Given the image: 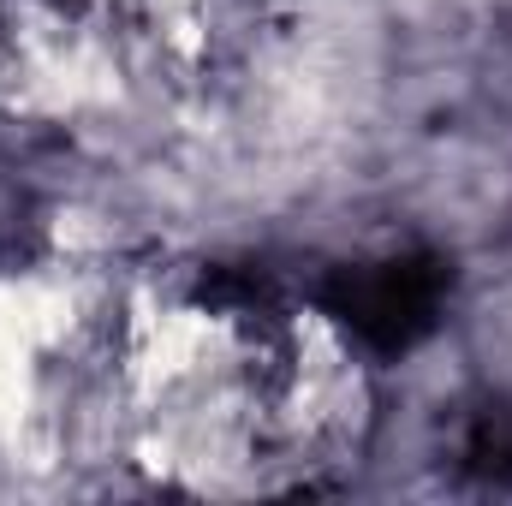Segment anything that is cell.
Here are the masks:
<instances>
[{"label": "cell", "instance_id": "obj_2", "mask_svg": "<svg viewBox=\"0 0 512 506\" xmlns=\"http://www.w3.org/2000/svg\"><path fill=\"white\" fill-rule=\"evenodd\" d=\"M465 459L489 477H512V411H483L471 423V441H465Z\"/></svg>", "mask_w": 512, "mask_h": 506}, {"label": "cell", "instance_id": "obj_3", "mask_svg": "<svg viewBox=\"0 0 512 506\" xmlns=\"http://www.w3.org/2000/svg\"><path fill=\"white\" fill-rule=\"evenodd\" d=\"M203 298L227 304V310H262L274 292H268V280L256 268H215V274H203Z\"/></svg>", "mask_w": 512, "mask_h": 506}, {"label": "cell", "instance_id": "obj_1", "mask_svg": "<svg viewBox=\"0 0 512 506\" xmlns=\"http://www.w3.org/2000/svg\"><path fill=\"white\" fill-rule=\"evenodd\" d=\"M441 292H447V262L429 251L417 256H393L376 268H346L322 286V310L352 328L370 352L399 358L411 352L429 328H435V310H441Z\"/></svg>", "mask_w": 512, "mask_h": 506}]
</instances>
